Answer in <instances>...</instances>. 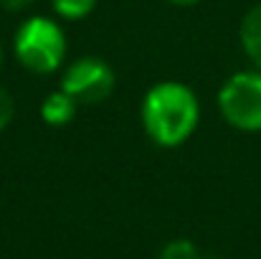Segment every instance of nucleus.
<instances>
[{
	"mask_svg": "<svg viewBox=\"0 0 261 259\" xmlns=\"http://www.w3.org/2000/svg\"><path fill=\"white\" fill-rule=\"evenodd\" d=\"M41 117L51 127H64L76 117V99L71 94H66L64 89H59V91L48 94L46 102L41 104Z\"/></svg>",
	"mask_w": 261,
	"mask_h": 259,
	"instance_id": "5",
	"label": "nucleus"
},
{
	"mask_svg": "<svg viewBox=\"0 0 261 259\" xmlns=\"http://www.w3.org/2000/svg\"><path fill=\"white\" fill-rule=\"evenodd\" d=\"M223 120L244 132L261 130V72H239L218 91Z\"/></svg>",
	"mask_w": 261,
	"mask_h": 259,
	"instance_id": "3",
	"label": "nucleus"
},
{
	"mask_svg": "<svg viewBox=\"0 0 261 259\" xmlns=\"http://www.w3.org/2000/svg\"><path fill=\"white\" fill-rule=\"evenodd\" d=\"M241 46L246 51V56L254 61V66L261 72V5L251 8L244 20H241Z\"/></svg>",
	"mask_w": 261,
	"mask_h": 259,
	"instance_id": "6",
	"label": "nucleus"
},
{
	"mask_svg": "<svg viewBox=\"0 0 261 259\" xmlns=\"http://www.w3.org/2000/svg\"><path fill=\"white\" fill-rule=\"evenodd\" d=\"M54 13L64 20H82L94 10L96 0H51Z\"/></svg>",
	"mask_w": 261,
	"mask_h": 259,
	"instance_id": "7",
	"label": "nucleus"
},
{
	"mask_svg": "<svg viewBox=\"0 0 261 259\" xmlns=\"http://www.w3.org/2000/svg\"><path fill=\"white\" fill-rule=\"evenodd\" d=\"M61 89L76 102L99 104L114 91V72L99 56H82L66 66L61 77Z\"/></svg>",
	"mask_w": 261,
	"mask_h": 259,
	"instance_id": "4",
	"label": "nucleus"
},
{
	"mask_svg": "<svg viewBox=\"0 0 261 259\" xmlns=\"http://www.w3.org/2000/svg\"><path fill=\"white\" fill-rule=\"evenodd\" d=\"M15 56L33 74H54L66 56L64 28L54 18H28L15 33Z\"/></svg>",
	"mask_w": 261,
	"mask_h": 259,
	"instance_id": "2",
	"label": "nucleus"
},
{
	"mask_svg": "<svg viewBox=\"0 0 261 259\" xmlns=\"http://www.w3.org/2000/svg\"><path fill=\"white\" fill-rule=\"evenodd\" d=\"M13 114H15V102H13L10 91L0 86V132L13 122Z\"/></svg>",
	"mask_w": 261,
	"mask_h": 259,
	"instance_id": "9",
	"label": "nucleus"
},
{
	"mask_svg": "<svg viewBox=\"0 0 261 259\" xmlns=\"http://www.w3.org/2000/svg\"><path fill=\"white\" fill-rule=\"evenodd\" d=\"M200 104L190 86L180 82H160L150 86L142 99V125L150 140L160 148L182 145L198 127Z\"/></svg>",
	"mask_w": 261,
	"mask_h": 259,
	"instance_id": "1",
	"label": "nucleus"
},
{
	"mask_svg": "<svg viewBox=\"0 0 261 259\" xmlns=\"http://www.w3.org/2000/svg\"><path fill=\"white\" fill-rule=\"evenodd\" d=\"M168 3H175V5H195L200 0H168Z\"/></svg>",
	"mask_w": 261,
	"mask_h": 259,
	"instance_id": "11",
	"label": "nucleus"
},
{
	"mask_svg": "<svg viewBox=\"0 0 261 259\" xmlns=\"http://www.w3.org/2000/svg\"><path fill=\"white\" fill-rule=\"evenodd\" d=\"M8 10H23V8H28L31 3H36V0H0Z\"/></svg>",
	"mask_w": 261,
	"mask_h": 259,
	"instance_id": "10",
	"label": "nucleus"
},
{
	"mask_svg": "<svg viewBox=\"0 0 261 259\" xmlns=\"http://www.w3.org/2000/svg\"><path fill=\"white\" fill-rule=\"evenodd\" d=\"M0 64H3V49H0Z\"/></svg>",
	"mask_w": 261,
	"mask_h": 259,
	"instance_id": "12",
	"label": "nucleus"
},
{
	"mask_svg": "<svg viewBox=\"0 0 261 259\" xmlns=\"http://www.w3.org/2000/svg\"><path fill=\"white\" fill-rule=\"evenodd\" d=\"M160 259H203L198 247L188 239H175L170 242L163 252H160Z\"/></svg>",
	"mask_w": 261,
	"mask_h": 259,
	"instance_id": "8",
	"label": "nucleus"
}]
</instances>
